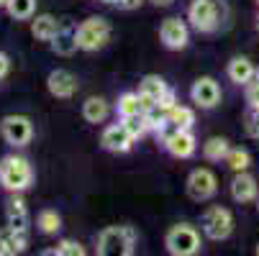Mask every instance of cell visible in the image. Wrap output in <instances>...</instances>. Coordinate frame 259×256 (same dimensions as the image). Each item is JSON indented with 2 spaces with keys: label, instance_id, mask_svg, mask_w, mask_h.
I'll use <instances>...</instances> for the list:
<instances>
[{
  "label": "cell",
  "instance_id": "8d00e7d4",
  "mask_svg": "<svg viewBox=\"0 0 259 256\" xmlns=\"http://www.w3.org/2000/svg\"><path fill=\"white\" fill-rule=\"evenodd\" d=\"M103 3H113V6H118V3H121V0H103Z\"/></svg>",
  "mask_w": 259,
  "mask_h": 256
},
{
  "label": "cell",
  "instance_id": "ab89813d",
  "mask_svg": "<svg viewBox=\"0 0 259 256\" xmlns=\"http://www.w3.org/2000/svg\"><path fill=\"white\" fill-rule=\"evenodd\" d=\"M256 80H259V67H256Z\"/></svg>",
  "mask_w": 259,
  "mask_h": 256
},
{
  "label": "cell",
  "instance_id": "f35d334b",
  "mask_svg": "<svg viewBox=\"0 0 259 256\" xmlns=\"http://www.w3.org/2000/svg\"><path fill=\"white\" fill-rule=\"evenodd\" d=\"M254 251H256V256H259V243H256V248H254Z\"/></svg>",
  "mask_w": 259,
  "mask_h": 256
},
{
  "label": "cell",
  "instance_id": "ba28073f",
  "mask_svg": "<svg viewBox=\"0 0 259 256\" xmlns=\"http://www.w3.org/2000/svg\"><path fill=\"white\" fill-rule=\"evenodd\" d=\"M0 133H3L6 143L11 146H26L33 138V123L28 116H6L0 121Z\"/></svg>",
  "mask_w": 259,
  "mask_h": 256
},
{
  "label": "cell",
  "instance_id": "8fae6325",
  "mask_svg": "<svg viewBox=\"0 0 259 256\" xmlns=\"http://www.w3.org/2000/svg\"><path fill=\"white\" fill-rule=\"evenodd\" d=\"M159 41L172 49V52H180L190 44V31H188V23L180 21V18H167L162 21L159 26Z\"/></svg>",
  "mask_w": 259,
  "mask_h": 256
},
{
  "label": "cell",
  "instance_id": "7c38bea8",
  "mask_svg": "<svg viewBox=\"0 0 259 256\" xmlns=\"http://www.w3.org/2000/svg\"><path fill=\"white\" fill-rule=\"evenodd\" d=\"M190 97L198 108H203V111H210V108H215L221 103V87L213 77H198L190 87Z\"/></svg>",
  "mask_w": 259,
  "mask_h": 256
},
{
  "label": "cell",
  "instance_id": "74e56055",
  "mask_svg": "<svg viewBox=\"0 0 259 256\" xmlns=\"http://www.w3.org/2000/svg\"><path fill=\"white\" fill-rule=\"evenodd\" d=\"M6 3H8V0H0V6H6Z\"/></svg>",
  "mask_w": 259,
  "mask_h": 256
},
{
  "label": "cell",
  "instance_id": "7402d4cb",
  "mask_svg": "<svg viewBox=\"0 0 259 256\" xmlns=\"http://www.w3.org/2000/svg\"><path fill=\"white\" fill-rule=\"evenodd\" d=\"M108 113H110V105L103 100V97H88L85 103H82V118L88 121V123H103L105 118H108Z\"/></svg>",
  "mask_w": 259,
  "mask_h": 256
},
{
  "label": "cell",
  "instance_id": "ac0fdd59",
  "mask_svg": "<svg viewBox=\"0 0 259 256\" xmlns=\"http://www.w3.org/2000/svg\"><path fill=\"white\" fill-rule=\"evenodd\" d=\"M59 26H62V21H57L52 13H41V16H36V18L31 21V33H33V39H36V41H47V44H52V39L57 36Z\"/></svg>",
  "mask_w": 259,
  "mask_h": 256
},
{
  "label": "cell",
  "instance_id": "5b68a950",
  "mask_svg": "<svg viewBox=\"0 0 259 256\" xmlns=\"http://www.w3.org/2000/svg\"><path fill=\"white\" fill-rule=\"evenodd\" d=\"M110 33H113L110 21H105L103 16H90L88 21L77 26V46L80 52H88V54L100 52L110 41Z\"/></svg>",
  "mask_w": 259,
  "mask_h": 256
},
{
  "label": "cell",
  "instance_id": "9a60e30c",
  "mask_svg": "<svg viewBox=\"0 0 259 256\" xmlns=\"http://www.w3.org/2000/svg\"><path fill=\"white\" fill-rule=\"evenodd\" d=\"M28 246V236L26 231H18L13 226H6L0 228V256H16V253H23Z\"/></svg>",
  "mask_w": 259,
  "mask_h": 256
},
{
  "label": "cell",
  "instance_id": "7a4b0ae2",
  "mask_svg": "<svg viewBox=\"0 0 259 256\" xmlns=\"http://www.w3.org/2000/svg\"><path fill=\"white\" fill-rule=\"evenodd\" d=\"M136 246V231L131 226H110L103 228L95 243V253L100 256H131Z\"/></svg>",
  "mask_w": 259,
  "mask_h": 256
},
{
  "label": "cell",
  "instance_id": "d4e9b609",
  "mask_svg": "<svg viewBox=\"0 0 259 256\" xmlns=\"http://www.w3.org/2000/svg\"><path fill=\"white\" fill-rule=\"evenodd\" d=\"M6 11H8V16L16 18V21H28V18H33V13H36V0H8Z\"/></svg>",
  "mask_w": 259,
  "mask_h": 256
},
{
  "label": "cell",
  "instance_id": "44dd1931",
  "mask_svg": "<svg viewBox=\"0 0 259 256\" xmlns=\"http://www.w3.org/2000/svg\"><path fill=\"white\" fill-rule=\"evenodd\" d=\"M229 151H231V143H229V138H224V136H210V138L203 143V157H205L208 162H226Z\"/></svg>",
  "mask_w": 259,
  "mask_h": 256
},
{
  "label": "cell",
  "instance_id": "83f0119b",
  "mask_svg": "<svg viewBox=\"0 0 259 256\" xmlns=\"http://www.w3.org/2000/svg\"><path fill=\"white\" fill-rule=\"evenodd\" d=\"M47 253H54V256H85V246L72 241V238H64V241L57 243V248H52Z\"/></svg>",
  "mask_w": 259,
  "mask_h": 256
},
{
  "label": "cell",
  "instance_id": "8992f818",
  "mask_svg": "<svg viewBox=\"0 0 259 256\" xmlns=\"http://www.w3.org/2000/svg\"><path fill=\"white\" fill-rule=\"evenodd\" d=\"M200 228L210 241H226L234 233V213L224 205H210L200 215Z\"/></svg>",
  "mask_w": 259,
  "mask_h": 256
},
{
  "label": "cell",
  "instance_id": "4dcf8cb0",
  "mask_svg": "<svg viewBox=\"0 0 259 256\" xmlns=\"http://www.w3.org/2000/svg\"><path fill=\"white\" fill-rule=\"evenodd\" d=\"M246 133L251 138H259V108H249V113H246Z\"/></svg>",
  "mask_w": 259,
  "mask_h": 256
},
{
  "label": "cell",
  "instance_id": "484cf974",
  "mask_svg": "<svg viewBox=\"0 0 259 256\" xmlns=\"http://www.w3.org/2000/svg\"><path fill=\"white\" fill-rule=\"evenodd\" d=\"M169 118L180 128H188V131H193V126H195V111L193 108H185V105H175L169 111Z\"/></svg>",
  "mask_w": 259,
  "mask_h": 256
},
{
  "label": "cell",
  "instance_id": "603a6c76",
  "mask_svg": "<svg viewBox=\"0 0 259 256\" xmlns=\"http://www.w3.org/2000/svg\"><path fill=\"white\" fill-rule=\"evenodd\" d=\"M116 111L121 118H128V116H141L146 108H144V100L139 92H123L116 103Z\"/></svg>",
  "mask_w": 259,
  "mask_h": 256
},
{
  "label": "cell",
  "instance_id": "d6986e66",
  "mask_svg": "<svg viewBox=\"0 0 259 256\" xmlns=\"http://www.w3.org/2000/svg\"><path fill=\"white\" fill-rule=\"evenodd\" d=\"M6 218H8V226H13L18 231H28V208H26L21 192H13V197L8 200Z\"/></svg>",
  "mask_w": 259,
  "mask_h": 256
},
{
  "label": "cell",
  "instance_id": "e575fe53",
  "mask_svg": "<svg viewBox=\"0 0 259 256\" xmlns=\"http://www.w3.org/2000/svg\"><path fill=\"white\" fill-rule=\"evenodd\" d=\"M141 3H144V0H121L118 8H123V11H136Z\"/></svg>",
  "mask_w": 259,
  "mask_h": 256
},
{
  "label": "cell",
  "instance_id": "4316f807",
  "mask_svg": "<svg viewBox=\"0 0 259 256\" xmlns=\"http://www.w3.org/2000/svg\"><path fill=\"white\" fill-rule=\"evenodd\" d=\"M226 164L231 167V172H246L251 167V154L246 149H231L226 157Z\"/></svg>",
  "mask_w": 259,
  "mask_h": 256
},
{
  "label": "cell",
  "instance_id": "f1b7e54d",
  "mask_svg": "<svg viewBox=\"0 0 259 256\" xmlns=\"http://www.w3.org/2000/svg\"><path fill=\"white\" fill-rule=\"evenodd\" d=\"M121 121H123V126L131 131L134 138H141V136L149 133V126H146V121H144V113H141V116H128V118H121Z\"/></svg>",
  "mask_w": 259,
  "mask_h": 256
},
{
  "label": "cell",
  "instance_id": "2e32d148",
  "mask_svg": "<svg viewBox=\"0 0 259 256\" xmlns=\"http://www.w3.org/2000/svg\"><path fill=\"white\" fill-rule=\"evenodd\" d=\"M167 90H169V87H167V82H164L159 75H146V77L139 82V95H141V100H144V108L157 105V103L164 97Z\"/></svg>",
  "mask_w": 259,
  "mask_h": 256
},
{
  "label": "cell",
  "instance_id": "4fadbf2b",
  "mask_svg": "<svg viewBox=\"0 0 259 256\" xmlns=\"http://www.w3.org/2000/svg\"><path fill=\"white\" fill-rule=\"evenodd\" d=\"M164 149H167V154H172L175 159H190V157L198 151V141H195L193 131L180 128L172 138L164 141Z\"/></svg>",
  "mask_w": 259,
  "mask_h": 256
},
{
  "label": "cell",
  "instance_id": "6da1fadb",
  "mask_svg": "<svg viewBox=\"0 0 259 256\" xmlns=\"http://www.w3.org/2000/svg\"><path fill=\"white\" fill-rule=\"evenodd\" d=\"M229 13L226 0H193L188 8V21L198 33H215L226 26Z\"/></svg>",
  "mask_w": 259,
  "mask_h": 256
},
{
  "label": "cell",
  "instance_id": "1f68e13d",
  "mask_svg": "<svg viewBox=\"0 0 259 256\" xmlns=\"http://www.w3.org/2000/svg\"><path fill=\"white\" fill-rule=\"evenodd\" d=\"M177 131H180V126H177V123H175L172 118H167V121H164V123H162V126L157 128V138H159V141L164 143V141H167V138H172V136H175Z\"/></svg>",
  "mask_w": 259,
  "mask_h": 256
},
{
  "label": "cell",
  "instance_id": "9c48e42d",
  "mask_svg": "<svg viewBox=\"0 0 259 256\" xmlns=\"http://www.w3.org/2000/svg\"><path fill=\"white\" fill-rule=\"evenodd\" d=\"M134 141L136 138L123 126V121L121 123H110L103 131V136H100V146H103L105 151H110V154H126V151H131L134 149Z\"/></svg>",
  "mask_w": 259,
  "mask_h": 256
},
{
  "label": "cell",
  "instance_id": "3957f363",
  "mask_svg": "<svg viewBox=\"0 0 259 256\" xmlns=\"http://www.w3.org/2000/svg\"><path fill=\"white\" fill-rule=\"evenodd\" d=\"M31 182H33V169L26 157L8 154L0 159V185L8 192H23L31 187Z\"/></svg>",
  "mask_w": 259,
  "mask_h": 256
},
{
  "label": "cell",
  "instance_id": "277c9868",
  "mask_svg": "<svg viewBox=\"0 0 259 256\" xmlns=\"http://www.w3.org/2000/svg\"><path fill=\"white\" fill-rule=\"evenodd\" d=\"M164 248H167V253H172V256H195V253H200L203 241H200V233H198L195 226H190V223H177V226H172V228L167 231V236H164Z\"/></svg>",
  "mask_w": 259,
  "mask_h": 256
},
{
  "label": "cell",
  "instance_id": "5bb4252c",
  "mask_svg": "<svg viewBox=\"0 0 259 256\" xmlns=\"http://www.w3.org/2000/svg\"><path fill=\"white\" fill-rule=\"evenodd\" d=\"M231 197L241 205L246 202H256L259 197V185L256 179L249 174V172H234V179H231Z\"/></svg>",
  "mask_w": 259,
  "mask_h": 256
},
{
  "label": "cell",
  "instance_id": "f546056e",
  "mask_svg": "<svg viewBox=\"0 0 259 256\" xmlns=\"http://www.w3.org/2000/svg\"><path fill=\"white\" fill-rule=\"evenodd\" d=\"M244 97L249 108H259V80L254 77L249 85H244Z\"/></svg>",
  "mask_w": 259,
  "mask_h": 256
},
{
  "label": "cell",
  "instance_id": "30bf717a",
  "mask_svg": "<svg viewBox=\"0 0 259 256\" xmlns=\"http://www.w3.org/2000/svg\"><path fill=\"white\" fill-rule=\"evenodd\" d=\"M47 90L57 100H69V97L77 95L80 80L72 75L69 69H54V72H49V77H47Z\"/></svg>",
  "mask_w": 259,
  "mask_h": 256
},
{
  "label": "cell",
  "instance_id": "d590c367",
  "mask_svg": "<svg viewBox=\"0 0 259 256\" xmlns=\"http://www.w3.org/2000/svg\"><path fill=\"white\" fill-rule=\"evenodd\" d=\"M152 6H157V8H167V6H172L175 0H149Z\"/></svg>",
  "mask_w": 259,
  "mask_h": 256
},
{
  "label": "cell",
  "instance_id": "ffe728a7",
  "mask_svg": "<svg viewBox=\"0 0 259 256\" xmlns=\"http://www.w3.org/2000/svg\"><path fill=\"white\" fill-rule=\"evenodd\" d=\"M229 80L234 82V85H249L254 77H256V67L246 59V57H234L231 62H229Z\"/></svg>",
  "mask_w": 259,
  "mask_h": 256
},
{
  "label": "cell",
  "instance_id": "e0dca14e",
  "mask_svg": "<svg viewBox=\"0 0 259 256\" xmlns=\"http://www.w3.org/2000/svg\"><path fill=\"white\" fill-rule=\"evenodd\" d=\"M52 49L57 52V54H62V57H69V54H75L80 46H77V28L72 26V23H62L59 26V31H57V36L52 39Z\"/></svg>",
  "mask_w": 259,
  "mask_h": 256
},
{
  "label": "cell",
  "instance_id": "d6a6232c",
  "mask_svg": "<svg viewBox=\"0 0 259 256\" xmlns=\"http://www.w3.org/2000/svg\"><path fill=\"white\" fill-rule=\"evenodd\" d=\"M157 105H162V108H164L167 113L172 111L175 105H180V103H177V95H175V90H167V92H164V97H162V100H159Z\"/></svg>",
  "mask_w": 259,
  "mask_h": 256
},
{
  "label": "cell",
  "instance_id": "cb8c5ba5",
  "mask_svg": "<svg viewBox=\"0 0 259 256\" xmlns=\"http://www.w3.org/2000/svg\"><path fill=\"white\" fill-rule=\"evenodd\" d=\"M36 228L44 236H57L62 231V215L57 210H41L39 218H36Z\"/></svg>",
  "mask_w": 259,
  "mask_h": 256
},
{
  "label": "cell",
  "instance_id": "b9f144b4",
  "mask_svg": "<svg viewBox=\"0 0 259 256\" xmlns=\"http://www.w3.org/2000/svg\"><path fill=\"white\" fill-rule=\"evenodd\" d=\"M256 3H259V0H256Z\"/></svg>",
  "mask_w": 259,
  "mask_h": 256
},
{
  "label": "cell",
  "instance_id": "60d3db41",
  "mask_svg": "<svg viewBox=\"0 0 259 256\" xmlns=\"http://www.w3.org/2000/svg\"><path fill=\"white\" fill-rule=\"evenodd\" d=\"M256 210H259V197H256Z\"/></svg>",
  "mask_w": 259,
  "mask_h": 256
},
{
  "label": "cell",
  "instance_id": "52a82bcc",
  "mask_svg": "<svg viewBox=\"0 0 259 256\" xmlns=\"http://www.w3.org/2000/svg\"><path fill=\"white\" fill-rule=\"evenodd\" d=\"M185 190H188V197L195 200V202H205L210 197H215L218 192V177L205 169V167H198L188 174V182H185Z\"/></svg>",
  "mask_w": 259,
  "mask_h": 256
},
{
  "label": "cell",
  "instance_id": "836d02e7",
  "mask_svg": "<svg viewBox=\"0 0 259 256\" xmlns=\"http://www.w3.org/2000/svg\"><path fill=\"white\" fill-rule=\"evenodd\" d=\"M11 72V57L6 52H0V80H6Z\"/></svg>",
  "mask_w": 259,
  "mask_h": 256
}]
</instances>
